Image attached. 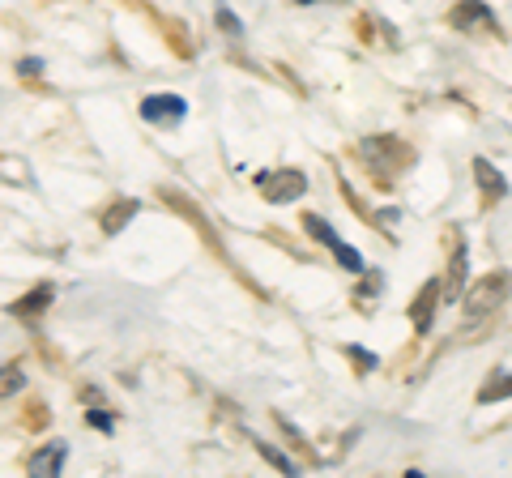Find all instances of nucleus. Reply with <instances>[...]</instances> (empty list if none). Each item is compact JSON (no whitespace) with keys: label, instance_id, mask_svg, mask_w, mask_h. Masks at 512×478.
I'll return each mask as SVG.
<instances>
[{"label":"nucleus","instance_id":"5","mask_svg":"<svg viewBox=\"0 0 512 478\" xmlns=\"http://www.w3.org/2000/svg\"><path fill=\"white\" fill-rule=\"evenodd\" d=\"M474 171H478V180H483V188H487L491 197H504V180H500V175H491V167L483 163V158L474 163Z\"/></svg>","mask_w":512,"mask_h":478},{"label":"nucleus","instance_id":"3","mask_svg":"<svg viewBox=\"0 0 512 478\" xmlns=\"http://www.w3.org/2000/svg\"><path fill=\"white\" fill-rule=\"evenodd\" d=\"M308 231H316V239H320V244H329L333 252H338V261H342L346 269H355V274L363 269V257H359L355 248H346V244H342V239H338V231H333L329 222H320V218H308Z\"/></svg>","mask_w":512,"mask_h":478},{"label":"nucleus","instance_id":"7","mask_svg":"<svg viewBox=\"0 0 512 478\" xmlns=\"http://www.w3.org/2000/svg\"><path fill=\"white\" fill-rule=\"evenodd\" d=\"M218 22H222V26H227V30H231V35H239V22L231 18V13H218Z\"/></svg>","mask_w":512,"mask_h":478},{"label":"nucleus","instance_id":"2","mask_svg":"<svg viewBox=\"0 0 512 478\" xmlns=\"http://www.w3.org/2000/svg\"><path fill=\"white\" fill-rule=\"evenodd\" d=\"M184 111H188V103L184 99H175V94H150L146 103H141V116L146 120H167V124H180L184 120Z\"/></svg>","mask_w":512,"mask_h":478},{"label":"nucleus","instance_id":"6","mask_svg":"<svg viewBox=\"0 0 512 478\" xmlns=\"http://www.w3.org/2000/svg\"><path fill=\"white\" fill-rule=\"evenodd\" d=\"M504 393H512V380H508V376H504V380H491V385L478 393V397H483V402H491V397H504Z\"/></svg>","mask_w":512,"mask_h":478},{"label":"nucleus","instance_id":"4","mask_svg":"<svg viewBox=\"0 0 512 478\" xmlns=\"http://www.w3.org/2000/svg\"><path fill=\"white\" fill-rule=\"evenodd\" d=\"M60 466H64L60 444H47V449H39L35 457H30V474H60Z\"/></svg>","mask_w":512,"mask_h":478},{"label":"nucleus","instance_id":"1","mask_svg":"<svg viewBox=\"0 0 512 478\" xmlns=\"http://www.w3.org/2000/svg\"><path fill=\"white\" fill-rule=\"evenodd\" d=\"M256 188H261L269 201H291L295 193H303V175L299 171H269V175H256Z\"/></svg>","mask_w":512,"mask_h":478}]
</instances>
